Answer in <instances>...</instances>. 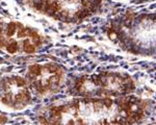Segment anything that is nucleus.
<instances>
[{"label":"nucleus","mask_w":156,"mask_h":125,"mask_svg":"<svg viewBox=\"0 0 156 125\" xmlns=\"http://www.w3.org/2000/svg\"><path fill=\"white\" fill-rule=\"evenodd\" d=\"M132 1H137V2H140V1H148V0H132Z\"/></svg>","instance_id":"obj_6"},{"label":"nucleus","mask_w":156,"mask_h":125,"mask_svg":"<svg viewBox=\"0 0 156 125\" xmlns=\"http://www.w3.org/2000/svg\"><path fill=\"white\" fill-rule=\"evenodd\" d=\"M107 36L122 49L133 54H156V12H126L110 20Z\"/></svg>","instance_id":"obj_2"},{"label":"nucleus","mask_w":156,"mask_h":125,"mask_svg":"<svg viewBox=\"0 0 156 125\" xmlns=\"http://www.w3.org/2000/svg\"><path fill=\"white\" fill-rule=\"evenodd\" d=\"M151 101L132 94L112 98H79L53 106L43 125H134L149 112Z\"/></svg>","instance_id":"obj_1"},{"label":"nucleus","mask_w":156,"mask_h":125,"mask_svg":"<svg viewBox=\"0 0 156 125\" xmlns=\"http://www.w3.org/2000/svg\"><path fill=\"white\" fill-rule=\"evenodd\" d=\"M27 76L34 91L39 94H45L49 91H54L59 87L64 71L55 64H47L45 66L36 64L28 68Z\"/></svg>","instance_id":"obj_5"},{"label":"nucleus","mask_w":156,"mask_h":125,"mask_svg":"<svg viewBox=\"0 0 156 125\" xmlns=\"http://www.w3.org/2000/svg\"><path fill=\"white\" fill-rule=\"evenodd\" d=\"M32 7L55 20L77 23L98 14L103 0H28Z\"/></svg>","instance_id":"obj_4"},{"label":"nucleus","mask_w":156,"mask_h":125,"mask_svg":"<svg viewBox=\"0 0 156 125\" xmlns=\"http://www.w3.org/2000/svg\"><path fill=\"white\" fill-rule=\"evenodd\" d=\"M136 84L129 74L117 71H101L76 78L72 94L85 98H112L130 95Z\"/></svg>","instance_id":"obj_3"}]
</instances>
